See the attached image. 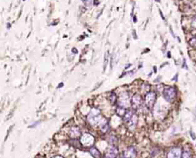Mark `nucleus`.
Masks as SVG:
<instances>
[{"label":"nucleus","mask_w":196,"mask_h":158,"mask_svg":"<svg viewBox=\"0 0 196 158\" xmlns=\"http://www.w3.org/2000/svg\"><path fill=\"white\" fill-rule=\"evenodd\" d=\"M124 123L130 130L133 131L136 128L138 122V117L133 111H128L123 117Z\"/></svg>","instance_id":"1"},{"label":"nucleus","mask_w":196,"mask_h":158,"mask_svg":"<svg viewBox=\"0 0 196 158\" xmlns=\"http://www.w3.org/2000/svg\"><path fill=\"white\" fill-rule=\"evenodd\" d=\"M103 118H101L100 110L97 109H92L90 114L88 115L87 120L91 125H98L101 123Z\"/></svg>","instance_id":"2"},{"label":"nucleus","mask_w":196,"mask_h":158,"mask_svg":"<svg viewBox=\"0 0 196 158\" xmlns=\"http://www.w3.org/2000/svg\"><path fill=\"white\" fill-rule=\"evenodd\" d=\"M163 97L167 102H172L176 97V89L172 86H168V87L165 88L163 91Z\"/></svg>","instance_id":"3"},{"label":"nucleus","mask_w":196,"mask_h":158,"mask_svg":"<svg viewBox=\"0 0 196 158\" xmlns=\"http://www.w3.org/2000/svg\"><path fill=\"white\" fill-rule=\"evenodd\" d=\"M156 100V94L154 92H149L145 96V104L149 109H152Z\"/></svg>","instance_id":"4"},{"label":"nucleus","mask_w":196,"mask_h":158,"mask_svg":"<svg viewBox=\"0 0 196 158\" xmlns=\"http://www.w3.org/2000/svg\"><path fill=\"white\" fill-rule=\"evenodd\" d=\"M143 103V100H142V97L140 95L135 94L132 97L131 99V105L132 107L134 109H138L142 105Z\"/></svg>","instance_id":"5"},{"label":"nucleus","mask_w":196,"mask_h":158,"mask_svg":"<svg viewBox=\"0 0 196 158\" xmlns=\"http://www.w3.org/2000/svg\"><path fill=\"white\" fill-rule=\"evenodd\" d=\"M94 141V138L92 135H89V134H86V135H83L81 137V142L86 147H90L93 144Z\"/></svg>","instance_id":"6"},{"label":"nucleus","mask_w":196,"mask_h":158,"mask_svg":"<svg viewBox=\"0 0 196 158\" xmlns=\"http://www.w3.org/2000/svg\"><path fill=\"white\" fill-rule=\"evenodd\" d=\"M181 150L179 147H174L169 151L167 158H181Z\"/></svg>","instance_id":"7"},{"label":"nucleus","mask_w":196,"mask_h":158,"mask_svg":"<svg viewBox=\"0 0 196 158\" xmlns=\"http://www.w3.org/2000/svg\"><path fill=\"white\" fill-rule=\"evenodd\" d=\"M136 155V151L135 147H128L123 153V157L124 158H135Z\"/></svg>","instance_id":"8"},{"label":"nucleus","mask_w":196,"mask_h":158,"mask_svg":"<svg viewBox=\"0 0 196 158\" xmlns=\"http://www.w3.org/2000/svg\"><path fill=\"white\" fill-rule=\"evenodd\" d=\"M117 154V149L114 147H110L106 153V158H116Z\"/></svg>","instance_id":"9"},{"label":"nucleus","mask_w":196,"mask_h":158,"mask_svg":"<svg viewBox=\"0 0 196 158\" xmlns=\"http://www.w3.org/2000/svg\"><path fill=\"white\" fill-rule=\"evenodd\" d=\"M70 136L73 138H77L81 136V131L78 127H72L70 130Z\"/></svg>","instance_id":"10"},{"label":"nucleus","mask_w":196,"mask_h":158,"mask_svg":"<svg viewBox=\"0 0 196 158\" xmlns=\"http://www.w3.org/2000/svg\"><path fill=\"white\" fill-rule=\"evenodd\" d=\"M129 103V96L127 93H124L123 95V98L122 96L120 97V99H119V106H122V107H126L128 105Z\"/></svg>","instance_id":"11"},{"label":"nucleus","mask_w":196,"mask_h":158,"mask_svg":"<svg viewBox=\"0 0 196 158\" xmlns=\"http://www.w3.org/2000/svg\"><path fill=\"white\" fill-rule=\"evenodd\" d=\"M99 127L100 129H101V131H102V132L106 133V131H108L109 129V125L107 121H106V119H104V118H103L102 121L101 122V123L99 124Z\"/></svg>","instance_id":"12"},{"label":"nucleus","mask_w":196,"mask_h":158,"mask_svg":"<svg viewBox=\"0 0 196 158\" xmlns=\"http://www.w3.org/2000/svg\"><path fill=\"white\" fill-rule=\"evenodd\" d=\"M116 113H117L118 116L124 117L125 114L127 113V112H126V109H125L124 107H122V106L118 105L117 108V110H116Z\"/></svg>","instance_id":"13"},{"label":"nucleus","mask_w":196,"mask_h":158,"mask_svg":"<svg viewBox=\"0 0 196 158\" xmlns=\"http://www.w3.org/2000/svg\"><path fill=\"white\" fill-rule=\"evenodd\" d=\"M90 154H92V156L94 157L95 158H99L100 157V152L98 151V150L95 147H91L90 150Z\"/></svg>","instance_id":"14"},{"label":"nucleus","mask_w":196,"mask_h":158,"mask_svg":"<svg viewBox=\"0 0 196 158\" xmlns=\"http://www.w3.org/2000/svg\"><path fill=\"white\" fill-rule=\"evenodd\" d=\"M109 100H110V102H111L112 104L115 103L116 101H117V96H116V95L114 93H110V97H109Z\"/></svg>","instance_id":"15"},{"label":"nucleus","mask_w":196,"mask_h":158,"mask_svg":"<svg viewBox=\"0 0 196 158\" xmlns=\"http://www.w3.org/2000/svg\"><path fill=\"white\" fill-rule=\"evenodd\" d=\"M181 158H191V155L188 151H184L181 155Z\"/></svg>","instance_id":"16"},{"label":"nucleus","mask_w":196,"mask_h":158,"mask_svg":"<svg viewBox=\"0 0 196 158\" xmlns=\"http://www.w3.org/2000/svg\"><path fill=\"white\" fill-rule=\"evenodd\" d=\"M189 43H190V44L192 46H196V38H192V39L189 41Z\"/></svg>","instance_id":"17"},{"label":"nucleus","mask_w":196,"mask_h":158,"mask_svg":"<svg viewBox=\"0 0 196 158\" xmlns=\"http://www.w3.org/2000/svg\"><path fill=\"white\" fill-rule=\"evenodd\" d=\"M192 27L194 28H196V17L194 18L192 22Z\"/></svg>","instance_id":"18"},{"label":"nucleus","mask_w":196,"mask_h":158,"mask_svg":"<svg viewBox=\"0 0 196 158\" xmlns=\"http://www.w3.org/2000/svg\"><path fill=\"white\" fill-rule=\"evenodd\" d=\"M123 158H124V157H123Z\"/></svg>","instance_id":"19"},{"label":"nucleus","mask_w":196,"mask_h":158,"mask_svg":"<svg viewBox=\"0 0 196 158\" xmlns=\"http://www.w3.org/2000/svg\"><path fill=\"white\" fill-rule=\"evenodd\" d=\"M105 158H106V157H105Z\"/></svg>","instance_id":"20"}]
</instances>
